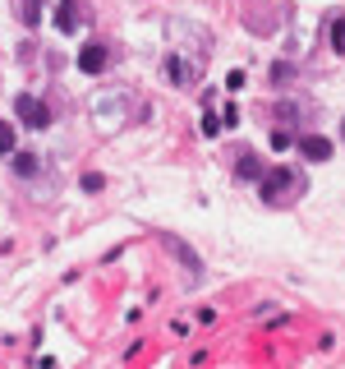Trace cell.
I'll return each mask as SVG.
<instances>
[{
  "label": "cell",
  "instance_id": "cell-2",
  "mask_svg": "<svg viewBox=\"0 0 345 369\" xmlns=\"http://www.w3.org/2000/svg\"><path fill=\"white\" fill-rule=\"evenodd\" d=\"M14 111H18V120H23L28 130H46V125H51V111H46V102H42V97H33V93H18Z\"/></svg>",
  "mask_w": 345,
  "mask_h": 369
},
{
  "label": "cell",
  "instance_id": "cell-16",
  "mask_svg": "<svg viewBox=\"0 0 345 369\" xmlns=\"http://www.w3.org/2000/svg\"><path fill=\"white\" fill-rule=\"evenodd\" d=\"M203 134H207V139H212V134H221V120H216V115H212V111H207V115H203Z\"/></svg>",
  "mask_w": 345,
  "mask_h": 369
},
{
  "label": "cell",
  "instance_id": "cell-1",
  "mask_svg": "<svg viewBox=\"0 0 345 369\" xmlns=\"http://www.w3.org/2000/svg\"><path fill=\"white\" fill-rule=\"evenodd\" d=\"M258 194H262V203H267V208H290V203L304 194V171H294V167H272V171H262Z\"/></svg>",
  "mask_w": 345,
  "mask_h": 369
},
{
  "label": "cell",
  "instance_id": "cell-12",
  "mask_svg": "<svg viewBox=\"0 0 345 369\" xmlns=\"http://www.w3.org/2000/svg\"><path fill=\"white\" fill-rule=\"evenodd\" d=\"M290 79H294V65H290V61H276V65H272V83H276V88H285Z\"/></svg>",
  "mask_w": 345,
  "mask_h": 369
},
{
  "label": "cell",
  "instance_id": "cell-11",
  "mask_svg": "<svg viewBox=\"0 0 345 369\" xmlns=\"http://www.w3.org/2000/svg\"><path fill=\"white\" fill-rule=\"evenodd\" d=\"M9 157H14V171H18V176H33V171H37V157H33V152H9Z\"/></svg>",
  "mask_w": 345,
  "mask_h": 369
},
{
  "label": "cell",
  "instance_id": "cell-5",
  "mask_svg": "<svg viewBox=\"0 0 345 369\" xmlns=\"http://www.w3.org/2000/svg\"><path fill=\"white\" fill-rule=\"evenodd\" d=\"M106 61H111V56H106V46H102V42H87L83 51H78V70H83V74H92V79L106 70Z\"/></svg>",
  "mask_w": 345,
  "mask_h": 369
},
{
  "label": "cell",
  "instance_id": "cell-19",
  "mask_svg": "<svg viewBox=\"0 0 345 369\" xmlns=\"http://www.w3.org/2000/svg\"><path fill=\"white\" fill-rule=\"evenodd\" d=\"M341 139H345V120H341Z\"/></svg>",
  "mask_w": 345,
  "mask_h": 369
},
{
  "label": "cell",
  "instance_id": "cell-9",
  "mask_svg": "<svg viewBox=\"0 0 345 369\" xmlns=\"http://www.w3.org/2000/svg\"><path fill=\"white\" fill-rule=\"evenodd\" d=\"M14 14L23 28H37V19H42V0H14Z\"/></svg>",
  "mask_w": 345,
  "mask_h": 369
},
{
  "label": "cell",
  "instance_id": "cell-14",
  "mask_svg": "<svg viewBox=\"0 0 345 369\" xmlns=\"http://www.w3.org/2000/svg\"><path fill=\"white\" fill-rule=\"evenodd\" d=\"M272 148H276V152L294 148V134H290V130H281V125H276V130H272Z\"/></svg>",
  "mask_w": 345,
  "mask_h": 369
},
{
  "label": "cell",
  "instance_id": "cell-8",
  "mask_svg": "<svg viewBox=\"0 0 345 369\" xmlns=\"http://www.w3.org/2000/svg\"><path fill=\"white\" fill-rule=\"evenodd\" d=\"M262 171H267V167H262V157H258V152H249V148H244V152H240V162H235V176L258 184V180H262Z\"/></svg>",
  "mask_w": 345,
  "mask_h": 369
},
{
  "label": "cell",
  "instance_id": "cell-13",
  "mask_svg": "<svg viewBox=\"0 0 345 369\" xmlns=\"http://www.w3.org/2000/svg\"><path fill=\"white\" fill-rule=\"evenodd\" d=\"M9 152H14V125L0 120V157H9Z\"/></svg>",
  "mask_w": 345,
  "mask_h": 369
},
{
  "label": "cell",
  "instance_id": "cell-17",
  "mask_svg": "<svg viewBox=\"0 0 345 369\" xmlns=\"http://www.w3.org/2000/svg\"><path fill=\"white\" fill-rule=\"evenodd\" d=\"M225 88L240 93V88H244V70H230V74H225Z\"/></svg>",
  "mask_w": 345,
  "mask_h": 369
},
{
  "label": "cell",
  "instance_id": "cell-3",
  "mask_svg": "<svg viewBox=\"0 0 345 369\" xmlns=\"http://www.w3.org/2000/svg\"><path fill=\"white\" fill-rule=\"evenodd\" d=\"M161 70H166V79H171L175 88H189V83L198 79V61H189V56H180V51H171V56H166V65H161Z\"/></svg>",
  "mask_w": 345,
  "mask_h": 369
},
{
  "label": "cell",
  "instance_id": "cell-18",
  "mask_svg": "<svg viewBox=\"0 0 345 369\" xmlns=\"http://www.w3.org/2000/svg\"><path fill=\"white\" fill-rule=\"evenodd\" d=\"M102 184H106L102 176H83V189H87V194H97V189H102Z\"/></svg>",
  "mask_w": 345,
  "mask_h": 369
},
{
  "label": "cell",
  "instance_id": "cell-15",
  "mask_svg": "<svg viewBox=\"0 0 345 369\" xmlns=\"http://www.w3.org/2000/svg\"><path fill=\"white\" fill-rule=\"evenodd\" d=\"M276 115L290 125V120H299V106H294V102H281V106H276Z\"/></svg>",
  "mask_w": 345,
  "mask_h": 369
},
{
  "label": "cell",
  "instance_id": "cell-7",
  "mask_svg": "<svg viewBox=\"0 0 345 369\" xmlns=\"http://www.w3.org/2000/svg\"><path fill=\"white\" fill-rule=\"evenodd\" d=\"M166 249H175V254H180V264H184V268H189V281H198V277H203V259H198V254H193V249H189V245H184V240H180V236H166Z\"/></svg>",
  "mask_w": 345,
  "mask_h": 369
},
{
  "label": "cell",
  "instance_id": "cell-10",
  "mask_svg": "<svg viewBox=\"0 0 345 369\" xmlns=\"http://www.w3.org/2000/svg\"><path fill=\"white\" fill-rule=\"evenodd\" d=\"M331 51H336V56H345V14H336V19H331Z\"/></svg>",
  "mask_w": 345,
  "mask_h": 369
},
{
  "label": "cell",
  "instance_id": "cell-4",
  "mask_svg": "<svg viewBox=\"0 0 345 369\" xmlns=\"http://www.w3.org/2000/svg\"><path fill=\"white\" fill-rule=\"evenodd\" d=\"M55 28L60 33H78L83 28V0H60L55 5Z\"/></svg>",
  "mask_w": 345,
  "mask_h": 369
},
{
  "label": "cell",
  "instance_id": "cell-6",
  "mask_svg": "<svg viewBox=\"0 0 345 369\" xmlns=\"http://www.w3.org/2000/svg\"><path fill=\"white\" fill-rule=\"evenodd\" d=\"M304 152V162H327L331 157V139H322V134H304V139H294Z\"/></svg>",
  "mask_w": 345,
  "mask_h": 369
}]
</instances>
